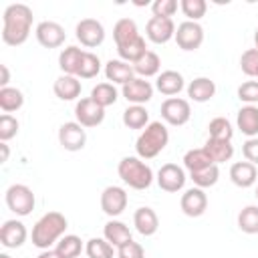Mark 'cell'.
Segmentation results:
<instances>
[{
	"label": "cell",
	"instance_id": "32",
	"mask_svg": "<svg viewBox=\"0 0 258 258\" xmlns=\"http://www.w3.org/2000/svg\"><path fill=\"white\" fill-rule=\"evenodd\" d=\"M91 99H93L95 103H99L103 109H107V107H111V105L117 103L119 93H117V89H115L113 83H99V85L93 87Z\"/></svg>",
	"mask_w": 258,
	"mask_h": 258
},
{
	"label": "cell",
	"instance_id": "4",
	"mask_svg": "<svg viewBox=\"0 0 258 258\" xmlns=\"http://www.w3.org/2000/svg\"><path fill=\"white\" fill-rule=\"evenodd\" d=\"M117 173L123 179V183H127L133 189H147L153 183L151 167L145 161H141V157H135V155L123 157L117 165Z\"/></svg>",
	"mask_w": 258,
	"mask_h": 258
},
{
	"label": "cell",
	"instance_id": "45",
	"mask_svg": "<svg viewBox=\"0 0 258 258\" xmlns=\"http://www.w3.org/2000/svg\"><path fill=\"white\" fill-rule=\"evenodd\" d=\"M151 12H153V16H159V18H171L177 12V2L175 0H155L151 4Z\"/></svg>",
	"mask_w": 258,
	"mask_h": 258
},
{
	"label": "cell",
	"instance_id": "50",
	"mask_svg": "<svg viewBox=\"0 0 258 258\" xmlns=\"http://www.w3.org/2000/svg\"><path fill=\"white\" fill-rule=\"evenodd\" d=\"M0 147H2V161H8V145L2 141V145H0Z\"/></svg>",
	"mask_w": 258,
	"mask_h": 258
},
{
	"label": "cell",
	"instance_id": "7",
	"mask_svg": "<svg viewBox=\"0 0 258 258\" xmlns=\"http://www.w3.org/2000/svg\"><path fill=\"white\" fill-rule=\"evenodd\" d=\"M175 42L181 50H198L204 42V28L200 22H191V20H183L181 24H177L175 28Z\"/></svg>",
	"mask_w": 258,
	"mask_h": 258
},
{
	"label": "cell",
	"instance_id": "26",
	"mask_svg": "<svg viewBox=\"0 0 258 258\" xmlns=\"http://www.w3.org/2000/svg\"><path fill=\"white\" fill-rule=\"evenodd\" d=\"M83 54H85V50L79 48V46H75V44L62 48L60 54H58V67H60L62 75H73V77H77L79 67H81V60H83Z\"/></svg>",
	"mask_w": 258,
	"mask_h": 258
},
{
	"label": "cell",
	"instance_id": "12",
	"mask_svg": "<svg viewBox=\"0 0 258 258\" xmlns=\"http://www.w3.org/2000/svg\"><path fill=\"white\" fill-rule=\"evenodd\" d=\"M127 191L119 185H107L101 191V210L109 216V218H117L123 214V210L127 208Z\"/></svg>",
	"mask_w": 258,
	"mask_h": 258
},
{
	"label": "cell",
	"instance_id": "9",
	"mask_svg": "<svg viewBox=\"0 0 258 258\" xmlns=\"http://www.w3.org/2000/svg\"><path fill=\"white\" fill-rule=\"evenodd\" d=\"M58 143L64 151H81L87 143V131L77 121H67L58 127Z\"/></svg>",
	"mask_w": 258,
	"mask_h": 258
},
{
	"label": "cell",
	"instance_id": "51",
	"mask_svg": "<svg viewBox=\"0 0 258 258\" xmlns=\"http://www.w3.org/2000/svg\"><path fill=\"white\" fill-rule=\"evenodd\" d=\"M254 48L258 50V28H256V32H254Z\"/></svg>",
	"mask_w": 258,
	"mask_h": 258
},
{
	"label": "cell",
	"instance_id": "48",
	"mask_svg": "<svg viewBox=\"0 0 258 258\" xmlns=\"http://www.w3.org/2000/svg\"><path fill=\"white\" fill-rule=\"evenodd\" d=\"M0 71H2V81H0V85H2V87H8V81H10L8 67H6V64H0Z\"/></svg>",
	"mask_w": 258,
	"mask_h": 258
},
{
	"label": "cell",
	"instance_id": "40",
	"mask_svg": "<svg viewBox=\"0 0 258 258\" xmlns=\"http://www.w3.org/2000/svg\"><path fill=\"white\" fill-rule=\"evenodd\" d=\"M99 73H101V58H99L95 52L85 50L77 77H79V79H93V77H97Z\"/></svg>",
	"mask_w": 258,
	"mask_h": 258
},
{
	"label": "cell",
	"instance_id": "13",
	"mask_svg": "<svg viewBox=\"0 0 258 258\" xmlns=\"http://www.w3.org/2000/svg\"><path fill=\"white\" fill-rule=\"evenodd\" d=\"M34 34H36L38 44H42L44 48H58L64 42V38H67L64 28L58 22H54V20H42V22H38Z\"/></svg>",
	"mask_w": 258,
	"mask_h": 258
},
{
	"label": "cell",
	"instance_id": "27",
	"mask_svg": "<svg viewBox=\"0 0 258 258\" xmlns=\"http://www.w3.org/2000/svg\"><path fill=\"white\" fill-rule=\"evenodd\" d=\"M206 153L210 155V159L218 165V163H224V161H230L232 155H234V145L232 141H222V139H212L208 137L206 145H204Z\"/></svg>",
	"mask_w": 258,
	"mask_h": 258
},
{
	"label": "cell",
	"instance_id": "41",
	"mask_svg": "<svg viewBox=\"0 0 258 258\" xmlns=\"http://www.w3.org/2000/svg\"><path fill=\"white\" fill-rule=\"evenodd\" d=\"M179 8L183 12V16L191 22H198L200 18L206 16V10H208V2L206 0H181L179 2Z\"/></svg>",
	"mask_w": 258,
	"mask_h": 258
},
{
	"label": "cell",
	"instance_id": "36",
	"mask_svg": "<svg viewBox=\"0 0 258 258\" xmlns=\"http://www.w3.org/2000/svg\"><path fill=\"white\" fill-rule=\"evenodd\" d=\"M218 177H220V169H218L216 163H212V165H208V167H204L200 171H191L189 173V179L194 181V185L196 187H202V189L216 185L218 183Z\"/></svg>",
	"mask_w": 258,
	"mask_h": 258
},
{
	"label": "cell",
	"instance_id": "10",
	"mask_svg": "<svg viewBox=\"0 0 258 258\" xmlns=\"http://www.w3.org/2000/svg\"><path fill=\"white\" fill-rule=\"evenodd\" d=\"M75 119L83 127H97L105 119V109L99 103H95L91 97H85L75 105Z\"/></svg>",
	"mask_w": 258,
	"mask_h": 258
},
{
	"label": "cell",
	"instance_id": "6",
	"mask_svg": "<svg viewBox=\"0 0 258 258\" xmlns=\"http://www.w3.org/2000/svg\"><path fill=\"white\" fill-rule=\"evenodd\" d=\"M191 117V107H189V101L187 99H181V97H169L161 103V119L167 123V125H173V127H181L189 121Z\"/></svg>",
	"mask_w": 258,
	"mask_h": 258
},
{
	"label": "cell",
	"instance_id": "44",
	"mask_svg": "<svg viewBox=\"0 0 258 258\" xmlns=\"http://www.w3.org/2000/svg\"><path fill=\"white\" fill-rule=\"evenodd\" d=\"M238 99L246 105L258 103V81H246L238 87Z\"/></svg>",
	"mask_w": 258,
	"mask_h": 258
},
{
	"label": "cell",
	"instance_id": "22",
	"mask_svg": "<svg viewBox=\"0 0 258 258\" xmlns=\"http://www.w3.org/2000/svg\"><path fill=\"white\" fill-rule=\"evenodd\" d=\"M103 238H105L111 246H115V248H119V246H123V244H127V242L133 240L129 226L123 224V222H119V220H109V222L103 226Z\"/></svg>",
	"mask_w": 258,
	"mask_h": 258
},
{
	"label": "cell",
	"instance_id": "8",
	"mask_svg": "<svg viewBox=\"0 0 258 258\" xmlns=\"http://www.w3.org/2000/svg\"><path fill=\"white\" fill-rule=\"evenodd\" d=\"M75 36L83 46L95 48L105 40V26L97 18H83L75 26Z\"/></svg>",
	"mask_w": 258,
	"mask_h": 258
},
{
	"label": "cell",
	"instance_id": "43",
	"mask_svg": "<svg viewBox=\"0 0 258 258\" xmlns=\"http://www.w3.org/2000/svg\"><path fill=\"white\" fill-rule=\"evenodd\" d=\"M18 127H20L18 119H16V117H12L10 113H4V115L0 117V139L6 143L8 139L16 137V133H18Z\"/></svg>",
	"mask_w": 258,
	"mask_h": 258
},
{
	"label": "cell",
	"instance_id": "33",
	"mask_svg": "<svg viewBox=\"0 0 258 258\" xmlns=\"http://www.w3.org/2000/svg\"><path fill=\"white\" fill-rule=\"evenodd\" d=\"M24 105V95L16 87H2L0 89V109L4 113H14Z\"/></svg>",
	"mask_w": 258,
	"mask_h": 258
},
{
	"label": "cell",
	"instance_id": "34",
	"mask_svg": "<svg viewBox=\"0 0 258 258\" xmlns=\"http://www.w3.org/2000/svg\"><path fill=\"white\" fill-rule=\"evenodd\" d=\"M54 250H56L62 258H79L81 252H83V240H81L79 236H75V234H64V236L56 242Z\"/></svg>",
	"mask_w": 258,
	"mask_h": 258
},
{
	"label": "cell",
	"instance_id": "18",
	"mask_svg": "<svg viewBox=\"0 0 258 258\" xmlns=\"http://www.w3.org/2000/svg\"><path fill=\"white\" fill-rule=\"evenodd\" d=\"M183 87H185L183 75L177 73V71H171V69H169V71H161V73L157 75V79H155V89H157L161 95H165L167 99L179 95V93L183 91Z\"/></svg>",
	"mask_w": 258,
	"mask_h": 258
},
{
	"label": "cell",
	"instance_id": "39",
	"mask_svg": "<svg viewBox=\"0 0 258 258\" xmlns=\"http://www.w3.org/2000/svg\"><path fill=\"white\" fill-rule=\"evenodd\" d=\"M208 133H210L212 139L232 141L234 129H232V123H230L226 117H214V119L208 123Z\"/></svg>",
	"mask_w": 258,
	"mask_h": 258
},
{
	"label": "cell",
	"instance_id": "35",
	"mask_svg": "<svg viewBox=\"0 0 258 258\" xmlns=\"http://www.w3.org/2000/svg\"><path fill=\"white\" fill-rule=\"evenodd\" d=\"M214 161L210 159V155L206 153V149L204 147H196V149H189V151H185V155H183V167L191 173V171H200V169H204V167H208V165H212Z\"/></svg>",
	"mask_w": 258,
	"mask_h": 258
},
{
	"label": "cell",
	"instance_id": "11",
	"mask_svg": "<svg viewBox=\"0 0 258 258\" xmlns=\"http://www.w3.org/2000/svg\"><path fill=\"white\" fill-rule=\"evenodd\" d=\"M185 179H187L185 171L177 163H163L157 171V185L167 194H175V191L183 189Z\"/></svg>",
	"mask_w": 258,
	"mask_h": 258
},
{
	"label": "cell",
	"instance_id": "31",
	"mask_svg": "<svg viewBox=\"0 0 258 258\" xmlns=\"http://www.w3.org/2000/svg\"><path fill=\"white\" fill-rule=\"evenodd\" d=\"M117 52H119V56H121V60H125V62H137L145 52H147V44H145V38L139 34L137 38H133V40H129L127 44H123V46H117Z\"/></svg>",
	"mask_w": 258,
	"mask_h": 258
},
{
	"label": "cell",
	"instance_id": "30",
	"mask_svg": "<svg viewBox=\"0 0 258 258\" xmlns=\"http://www.w3.org/2000/svg\"><path fill=\"white\" fill-rule=\"evenodd\" d=\"M139 36V30H137V24L135 20L131 18H119L113 26V38H115V44L117 46H123L127 44L129 40L137 38Z\"/></svg>",
	"mask_w": 258,
	"mask_h": 258
},
{
	"label": "cell",
	"instance_id": "14",
	"mask_svg": "<svg viewBox=\"0 0 258 258\" xmlns=\"http://www.w3.org/2000/svg\"><path fill=\"white\" fill-rule=\"evenodd\" d=\"M179 208L185 216L189 218H200L206 210H208V196L202 187H189L181 194V200H179Z\"/></svg>",
	"mask_w": 258,
	"mask_h": 258
},
{
	"label": "cell",
	"instance_id": "46",
	"mask_svg": "<svg viewBox=\"0 0 258 258\" xmlns=\"http://www.w3.org/2000/svg\"><path fill=\"white\" fill-rule=\"evenodd\" d=\"M117 258H145V250L139 242L131 240L117 248Z\"/></svg>",
	"mask_w": 258,
	"mask_h": 258
},
{
	"label": "cell",
	"instance_id": "24",
	"mask_svg": "<svg viewBox=\"0 0 258 258\" xmlns=\"http://www.w3.org/2000/svg\"><path fill=\"white\" fill-rule=\"evenodd\" d=\"M216 95V83L210 77H196L187 85V97L196 103H206Z\"/></svg>",
	"mask_w": 258,
	"mask_h": 258
},
{
	"label": "cell",
	"instance_id": "3",
	"mask_svg": "<svg viewBox=\"0 0 258 258\" xmlns=\"http://www.w3.org/2000/svg\"><path fill=\"white\" fill-rule=\"evenodd\" d=\"M169 141V131L165 127V123L161 121H151L137 137L135 141V151H137V157L141 159H153L157 157L165 145Z\"/></svg>",
	"mask_w": 258,
	"mask_h": 258
},
{
	"label": "cell",
	"instance_id": "42",
	"mask_svg": "<svg viewBox=\"0 0 258 258\" xmlns=\"http://www.w3.org/2000/svg\"><path fill=\"white\" fill-rule=\"evenodd\" d=\"M240 69L248 77H258V50L256 48H248V50L242 52V56H240Z\"/></svg>",
	"mask_w": 258,
	"mask_h": 258
},
{
	"label": "cell",
	"instance_id": "53",
	"mask_svg": "<svg viewBox=\"0 0 258 258\" xmlns=\"http://www.w3.org/2000/svg\"><path fill=\"white\" fill-rule=\"evenodd\" d=\"M256 200H258V185H256Z\"/></svg>",
	"mask_w": 258,
	"mask_h": 258
},
{
	"label": "cell",
	"instance_id": "28",
	"mask_svg": "<svg viewBox=\"0 0 258 258\" xmlns=\"http://www.w3.org/2000/svg\"><path fill=\"white\" fill-rule=\"evenodd\" d=\"M159 69H161V58H159V54L153 52V50H147L137 62H133V71H135V75H139L141 79L159 75Z\"/></svg>",
	"mask_w": 258,
	"mask_h": 258
},
{
	"label": "cell",
	"instance_id": "23",
	"mask_svg": "<svg viewBox=\"0 0 258 258\" xmlns=\"http://www.w3.org/2000/svg\"><path fill=\"white\" fill-rule=\"evenodd\" d=\"M236 125L238 129L250 139L258 135V107L256 105H244L238 109L236 115Z\"/></svg>",
	"mask_w": 258,
	"mask_h": 258
},
{
	"label": "cell",
	"instance_id": "37",
	"mask_svg": "<svg viewBox=\"0 0 258 258\" xmlns=\"http://www.w3.org/2000/svg\"><path fill=\"white\" fill-rule=\"evenodd\" d=\"M238 228L244 234H258V206H246L240 210Z\"/></svg>",
	"mask_w": 258,
	"mask_h": 258
},
{
	"label": "cell",
	"instance_id": "47",
	"mask_svg": "<svg viewBox=\"0 0 258 258\" xmlns=\"http://www.w3.org/2000/svg\"><path fill=\"white\" fill-rule=\"evenodd\" d=\"M242 153H244V159H246V161L258 165V135H256V137H250V139L244 141V145H242Z\"/></svg>",
	"mask_w": 258,
	"mask_h": 258
},
{
	"label": "cell",
	"instance_id": "38",
	"mask_svg": "<svg viewBox=\"0 0 258 258\" xmlns=\"http://www.w3.org/2000/svg\"><path fill=\"white\" fill-rule=\"evenodd\" d=\"M85 252L89 258H113L115 246H111L105 238H91L85 244Z\"/></svg>",
	"mask_w": 258,
	"mask_h": 258
},
{
	"label": "cell",
	"instance_id": "29",
	"mask_svg": "<svg viewBox=\"0 0 258 258\" xmlns=\"http://www.w3.org/2000/svg\"><path fill=\"white\" fill-rule=\"evenodd\" d=\"M149 123V113L143 105H129L123 111V125L127 129H145Z\"/></svg>",
	"mask_w": 258,
	"mask_h": 258
},
{
	"label": "cell",
	"instance_id": "25",
	"mask_svg": "<svg viewBox=\"0 0 258 258\" xmlns=\"http://www.w3.org/2000/svg\"><path fill=\"white\" fill-rule=\"evenodd\" d=\"M52 91L60 101H75L81 95V81L79 77H73V75H60L54 81Z\"/></svg>",
	"mask_w": 258,
	"mask_h": 258
},
{
	"label": "cell",
	"instance_id": "2",
	"mask_svg": "<svg viewBox=\"0 0 258 258\" xmlns=\"http://www.w3.org/2000/svg\"><path fill=\"white\" fill-rule=\"evenodd\" d=\"M67 228H69V222L60 212H46L36 220L32 228V234H30L32 244L40 250H50V246L64 236Z\"/></svg>",
	"mask_w": 258,
	"mask_h": 258
},
{
	"label": "cell",
	"instance_id": "19",
	"mask_svg": "<svg viewBox=\"0 0 258 258\" xmlns=\"http://www.w3.org/2000/svg\"><path fill=\"white\" fill-rule=\"evenodd\" d=\"M230 179L238 187H244V189L252 187L256 183V179H258V169L250 161H236L230 167Z\"/></svg>",
	"mask_w": 258,
	"mask_h": 258
},
{
	"label": "cell",
	"instance_id": "5",
	"mask_svg": "<svg viewBox=\"0 0 258 258\" xmlns=\"http://www.w3.org/2000/svg\"><path fill=\"white\" fill-rule=\"evenodd\" d=\"M4 200H6V206L12 214L24 218L28 216L32 210H34V204H36V198L32 194V189L24 183H12L6 194H4Z\"/></svg>",
	"mask_w": 258,
	"mask_h": 258
},
{
	"label": "cell",
	"instance_id": "17",
	"mask_svg": "<svg viewBox=\"0 0 258 258\" xmlns=\"http://www.w3.org/2000/svg\"><path fill=\"white\" fill-rule=\"evenodd\" d=\"M28 238V230L20 220H6L0 228V244L4 248H20Z\"/></svg>",
	"mask_w": 258,
	"mask_h": 258
},
{
	"label": "cell",
	"instance_id": "1",
	"mask_svg": "<svg viewBox=\"0 0 258 258\" xmlns=\"http://www.w3.org/2000/svg\"><path fill=\"white\" fill-rule=\"evenodd\" d=\"M32 10L30 6L16 2L6 6L2 14V40L10 46H20L28 40L30 28H32Z\"/></svg>",
	"mask_w": 258,
	"mask_h": 258
},
{
	"label": "cell",
	"instance_id": "15",
	"mask_svg": "<svg viewBox=\"0 0 258 258\" xmlns=\"http://www.w3.org/2000/svg\"><path fill=\"white\" fill-rule=\"evenodd\" d=\"M145 34L155 44H165L175 36V24L171 18H159L151 16L145 24Z\"/></svg>",
	"mask_w": 258,
	"mask_h": 258
},
{
	"label": "cell",
	"instance_id": "49",
	"mask_svg": "<svg viewBox=\"0 0 258 258\" xmlns=\"http://www.w3.org/2000/svg\"><path fill=\"white\" fill-rule=\"evenodd\" d=\"M36 258H62V256H60L56 250H42Z\"/></svg>",
	"mask_w": 258,
	"mask_h": 258
},
{
	"label": "cell",
	"instance_id": "16",
	"mask_svg": "<svg viewBox=\"0 0 258 258\" xmlns=\"http://www.w3.org/2000/svg\"><path fill=\"white\" fill-rule=\"evenodd\" d=\"M121 95L127 99V103L131 105H143L147 101H151L153 97V85L141 77L131 79L129 83H125L121 87Z\"/></svg>",
	"mask_w": 258,
	"mask_h": 258
},
{
	"label": "cell",
	"instance_id": "52",
	"mask_svg": "<svg viewBox=\"0 0 258 258\" xmlns=\"http://www.w3.org/2000/svg\"><path fill=\"white\" fill-rule=\"evenodd\" d=\"M0 258H12L10 254H0Z\"/></svg>",
	"mask_w": 258,
	"mask_h": 258
},
{
	"label": "cell",
	"instance_id": "20",
	"mask_svg": "<svg viewBox=\"0 0 258 258\" xmlns=\"http://www.w3.org/2000/svg\"><path fill=\"white\" fill-rule=\"evenodd\" d=\"M105 77H107L109 83L123 87L125 83L135 79V71H133V64H129V62H125L121 58H111L105 64Z\"/></svg>",
	"mask_w": 258,
	"mask_h": 258
},
{
	"label": "cell",
	"instance_id": "21",
	"mask_svg": "<svg viewBox=\"0 0 258 258\" xmlns=\"http://www.w3.org/2000/svg\"><path fill=\"white\" fill-rule=\"evenodd\" d=\"M133 226L135 230L141 234V236H153L159 228V218L155 214V210L143 206V208H137L135 214H133Z\"/></svg>",
	"mask_w": 258,
	"mask_h": 258
}]
</instances>
